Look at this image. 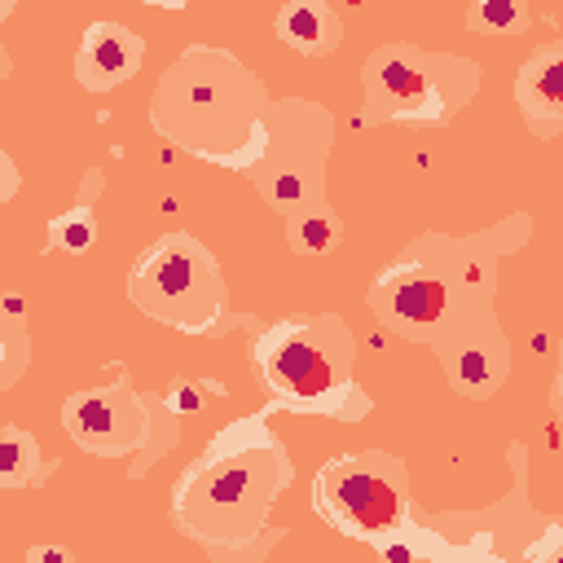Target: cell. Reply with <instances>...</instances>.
<instances>
[{
	"label": "cell",
	"mask_w": 563,
	"mask_h": 563,
	"mask_svg": "<svg viewBox=\"0 0 563 563\" xmlns=\"http://www.w3.org/2000/svg\"><path fill=\"white\" fill-rule=\"evenodd\" d=\"M273 31L303 57H330L343 44V22L325 0H286L273 18Z\"/></svg>",
	"instance_id": "13"
},
{
	"label": "cell",
	"mask_w": 563,
	"mask_h": 563,
	"mask_svg": "<svg viewBox=\"0 0 563 563\" xmlns=\"http://www.w3.org/2000/svg\"><path fill=\"white\" fill-rule=\"evenodd\" d=\"M145 40L123 22H88L75 48V79L88 92H110L141 70Z\"/></svg>",
	"instance_id": "11"
},
{
	"label": "cell",
	"mask_w": 563,
	"mask_h": 563,
	"mask_svg": "<svg viewBox=\"0 0 563 563\" xmlns=\"http://www.w3.org/2000/svg\"><path fill=\"white\" fill-rule=\"evenodd\" d=\"M532 233L528 216H510L497 229L471 238L422 233L413 238L369 286V308L378 325L400 339L431 343L453 317L471 312L475 303H493L497 290V260Z\"/></svg>",
	"instance_id": "3"
},
{
	"label": "cell",
	"mask_w": 563,
	"mask_h": 563,
	"mask_svg": "<svg viewBox=\"0 0 563 563\" xmlns=\"http://www.w3.org/2000/svg\"><path fill=\"white\" fill-rule=\"evenodd\" d=\"M101 172H88L84 180V202L53 216L48 220V251H66V255H84L92 242H97V216H92V194H97V180Z\"/></svg>",
	"instance_id": "16"
},
{
	"label": "cell",
	"mask_w": 563,
	"mask_h": 563,
	"mask_svg": "<svg viewBox=\"0 0 563 563\" xmlns=\"http://www.w3.org/2000/svg\"><path fill=\"white\" fill-rule=\"evenodd\" d=\"M119 378L106 387H79L62 400V427L70 440L97 457H128L141 453L154 427V400L132 391L128 369L114 365Z\"/></svg>",
	"instance_id": "9"
},
{
	"label": "cell",
	"mask_w": 563,
	"mask_h": 563,
	"mask_svg": "<svg viewBox=\"0 0 563 563\" xmlns=\"http://www.w3.org/2000/svg\"><path fill=\"white\" fill-rule=\"evenodd\" d=\"M431 352L440 356L449 387L471 400L493 396L510 374V339H506L493 303H475L471 312L453 317L431 339Z\"/></svg>",
	"instance_id": "10"
},
{
	"label": "cell",
	"mask_w": 563,
	"mask_h": 563,
	"mask_svg": "<svg viewBox=\"0 0 563 563\" xmlns=\"http://www.w3.org/2000/svg\"><path fill=\"white\" fill-rule=\"evenodd\" d=\"M290 479L295 462L268 431L264 413L233 418L172 484V528H180L211 554H238L260 537Z\"/></svg>",
	"instance_id": "1"
},
{
	"label": "cell",
	"mask_w": 563,
	"mask_h": 563,
	"mask_svg": "<svg viewBox=\"0 0 563 563\" xmlns=\"http://www.w3.org/2000/svg\"><path fill=\"white\" fill-rule=\"evenodd\" d=\"M515 106L537 141H554L563 132V40L532 48V57L519 66Z\"/></svg>",
	"instance_id": "12"
},
{
	"label": "cell",
	"mask_w": 563,
	"mask_h": 563,
	"mask_svg": "<svg viewBox=\"0 0 563 563\" xmlns=\"http://www.w3.org/2000/svg\"><path fill=\"white\" fill-rule=\"evenodd\" d=\"M282 229H286V242L295 255H330L343 238V220L334 216L330 202L295 207L290 216H282Z\"/></svg>",
	"instance_id": "15"
},
{
	"label": "cell",
	"mask_w": 563,
	"mask_h": 563,
	"mask_svg": "<svg viewBox=\"0 0 563 563\" xmlns=\"http://www.w3.org/2000/svg\"><path fill=\"white\" fill-rule=\"evenodd\" d=\"M22 303L18 299H4V369H0V383L9 387L18 374H22V365H26V330H22V312H18Z\"/></svg>",
	"instance_id": "18"
},
{
	"label": "cell",
	"mask_w": 563,
	"mask_h": 563,
	"mask_svg": "<svg viewBox=\"0 0 563 563\" xmlns=\"http://www.w3.org/2000/svg\"><path fill=\"white\" fill-rule=\"evenodd\" d=\"M128 299L154 317L158 325H176L185 334H224L229 286L224 273L194 233H163L145 246L128 273Z\"/></svg>",
	"instance_id": "6"
},
{
	"label": "cell",
	"mask_w": 563,
	"mask_h": 563,
	"mask_svg": "<svg viewBox=\"0 0 563 563\" xmlns=\"http://www.w3.org/2000/svg\"><path fill=\"white\" fill-rule=\"evenodd\" d=\"M550 405L563 418V343H559V369H554V387H550Z\"/></svg>",
	"instance_id": "20"
},
{
	"label": "cell",
	"mask_w": 563,
	"mask_h": 563,
	"mask_svg": "<svg viewBox=\"0 0 563 563\" xmlns=\"http://www.w3.org/2000/svg\"><path fill=\"white\" fill-rule=\"evenodd\" d=\"M334 141V114L303 97H282L268 106V141L251 180L260 198L290 216L295 207L325 202V158Z\"/></svg>",
	"instance_id": "7"
},
{
	"label": "cell",
	"mask_w": 563,
	"mask_h": 563,
	"mask_svg": "<svg viewBox=\"0 0 563 563\" xmlns=\"http://www.w3.org/2000/svg\"><path fill=\"white\" fill-rule=\"evenodd\" d=\"M312 510L339 537L374 545L409 510V471L383 449L339 453L312 475Z\"/></svg>",
	"instance_id": "8"
},
{
	"label": "cell",
	"mask_w": 563,
	"mask_h": 563,
	"mask_svg": "<svg viewBox=\"0 0 563 563\" xmlns=\"http://www.w3.org/2000/svg\"><path fill=\"white\" fill-rule=\"evenodd\" d=\"M26 559L35 563V559H57V563H70V550H57V545H31L26 550Z\"/></svg>",
	"instance_id": "21"
},
{
	"label": "cell",
	"mask_w": 563,
	"mask_h": 563,
	"mask_svg": "<svg viewBox=\"0 0 563 563\" xmlns=\"http://www.w3.org/2000/svg\"><path fill=\"white\" fill-rule=\"evenodd\" d=\"M141 4H158V9H185L189 0H141Z\"/></svg>",
	"instance_id": "22"
},
{
	"label": "cell",
	"mask_w": 563,
	"mask_h": 563,
	"mask_svg": "<svg viewBox=\"0 0 563 563\" xmlns=\"http://www.w3.org/2000/svg\"><path fill=\"white\" fill-rule=\"evenodd\" d=\"M268 106L273 97L246 62L229 48L189 44L154 84L150 128L211 167L251 176L268 141Z\"/></svg>",
	"instance_id": "2"
},
{
	"label": "cell",
	"mask_w": 563,
	"mask_h": 563,
	"mask_svg": "<svg viewBox=\"0 0 563 563\" xmlns=\"http://www.w3.org/2000/svg\"><path fill=\"white\" fill-rule=\"evenodd\" d=\"M251 361L260 383L290 413H317L334 422H356L369 413V396L352 383L356 339L339 312H295L264 325Z\"/></svg>",
	"instance_id": "4"
},
{
	"label": "cell",
	"mask_w": 563,
	"mask_h": 563,
	"mask_svg": "<svg viewBox=\"0 0 563 563\" xmlns=\"http://www.w3.org/2000/svg\"><path fill=\"white\" fill-rule=\"evenodd\" d=\"M207 396H224L220 383H189V378H176L167 391H163V405L172 413H198L207 405Z\"/></svg>",
	"instance_id": "19"
},
{
	"label": "cell",
	"mask_w": 563,
	"mask_h": 563,
	"mask_svg": "<svg viewBox=\"0 0 563 563\" xmlns=\"http://www.w3.org/2000/svg\"><path fill=\"white\" fill-rule=\"evenodd\" d=\"M532 26L528 0H471L466 31L471 35H523Z\"/></svg>",
	"instance_id": "17"
},
{
	"label": "cell",
	"mask_w": 563,
	"mask_h": 563,
	"mask_svg": "<svg viewBox=\"0 0 563 563\" xmlns=\"http://www.w3.org/2000/svg\"><path fill=\"white\" fill-rule=\"evenodd\" d=\"M57 471L53 457L40 453L35 435L22 431V427H0V488L4 493H18V488H40L48 475Z\"/></svg>",
	"instance_id": "14"
},
{
	"label": "cell",
	"mask_w": 563,
	"mask_h": 563,
	"mask_svg": "<svg viewBox=\"0 0 563 563\" xmlns=\"http://www.w3.org/2000/svg\"><path fill=\"white\" fill-rule=\"evenodd\" d=\"M361 84H365L361 123L444 128L479 92V62L396 40L365 57Z\"/></svg>",
	"instance_id": "5"
}]
</instances>
